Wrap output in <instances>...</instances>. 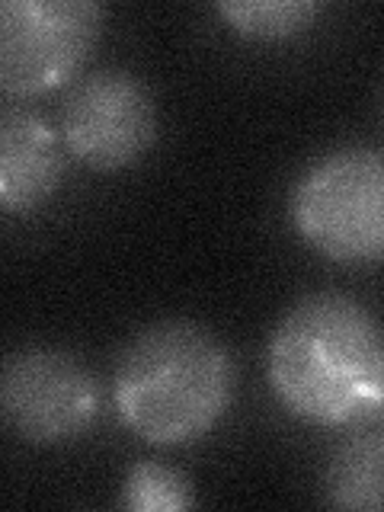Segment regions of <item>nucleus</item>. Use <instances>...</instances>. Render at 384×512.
<instances>
[{
	"mask_svg": "<svg viewBox=\"0 0 384 512\" xmlns=\"http://www.w3.org/2000/svg\"><path fill=\"white\" fill-rule=\"evenodd\" d=\"M103 16L90 0H0V93L64 87L90 58Z\"/></svg>",
	"mask_w": 384,
	"mask_h": 512,
	"instance_id": "nucleus-4",
	"label": "nucleus"
},
{
	"mask_svg": "<svg viewBox=\"0 0 384 512\" xmlns=\"http://www.w3.org/2000/svg\"><path fill=\"white\" fill-rule=\"evenodd\" d=\"M157 141V106L135 74L96 71L68 93L61 109V144L80 164L116 173L138 164Z\"/></svg>",
	"mask_w": 384,
	"mask_h": 512,
	"instance_id": "nucleus-6",
	"label": "nucleus"
},
{
	"mask_svg": "<svg viewBox=\"0 0 384 512\" xmlns=\"http://www.w3.org/2000/svg\"><path fill=\"white\" fill-rule=\"evenodd\" d=\"M292 224L340 266H375L384 253V164L375 148H336L298 176Z\"/></svg>",
	"mask_w": 384,
	"mask_h": 512,
	"instance_id": "nucleus-3",
	"label": "nucleus"
},
{
	"mask_svg": "<svg viewBox=\"0 0 384 512\" xmlns=\"http://www.w3.org/2000/svg\"><path fill=\"white\" fill-rule=\"evenodd\" d=\"M381 474H384V436L378 429H362L340 442L324 471V496L336 509H381Z\"/></svg>",
	"mask_w": 384,
	"mask_h": 512,
	"instance_id": "nucleus-8",
	"label": "nucleus"
},
{
	"mask_svg": "<svg viewBox=\"0 0 384 512\" xmlns=\"http://www.w3.org/2000/svg\"><path fill=\"white\" fill-rule=\"evenodd\" d=\"M61 180L64 144L55 128L32 109H0V212H39L55 199Z\"/></svg>",
	"mask_w": 384,
	"mask_h": 512,
	"instance_id": "nucleus-7",
	"label": "nucleus"
},
{
	"mask_svg": "<svg viewBox=\"0 0 384 512\" xmlns=\"http://www.w3.org/2000/svg\"><path fill=\"white\" fill-rule=\"evenodd\" d=\"M234 397V362L215 333L192 320H164L122 349L112 404L125 429L151 445L208 436Z\"/></svg>",
	"mask_w": 384,
	"mask_h": 512,
	"instance_id": "nucleus-2",
	"label": "nucleus"
},
{
	"mask_svg": "<svg viewBox=\"0 0 384 512\" xmlns=\"http://www.w3.org/2000/svg\"><path fill=\"white\" fill-rule=\"evenodd\" d=\"M128 512H183L196 506L186 474L160 461H135L125 474L122 500Z\"/></svg>",
	"mask_w": 384,
	"mask_h": 512,
	"instance_id": "nucleus-10",
	"label": "nucleus"
},
{
	"mask_svg": "<svg viewBox=\"0 0 384 512\" xmlns=\"http://www.w3.org/2000/svg\"><path fill=\"white\" fill-rule=\"evenodd\" d=\"M320 13L314 0H247V4H218V16L237 36L256 42H285L301 36Z\"/></svg>",
	"mask_w": 384,
	"mask_h": 512,
	"instance_id": "nucleus-9",
	"label": "nucleus"
},
{
	"mask_svg": "<svg viewBox=\"0 0 384 512\" xmlns=\"http://www.w3.org/2000/svg\"><path fill=\"white\" fill-rule=\"evenodd\" d=\"M100 416V384L71 352L32 346L0 362V420L32 445L80 439Z\"/></svg>",
	"mask_w": 384,
	"mask_h": 512,
	"instance_id": "nucleus-5",
	"label": "nucleus"
},
{
	"mask_svg": "<svg viewBox=\"0 0 384 512\" xmlns=\"http://www.w3.org/2000/svg\"><path fill=\"white\" fill-rule=\"evenodd\" d=\"M269 388L298 420L324 429L368 426L384 407V346L372 311L343 292L288 308L266 352Z\"/></svg>",
	"mask_w": 384,
	"mask_h": 512,
	"instance_id": "nucleus-1",
	"label": "nucleus"
}]
</instances>
